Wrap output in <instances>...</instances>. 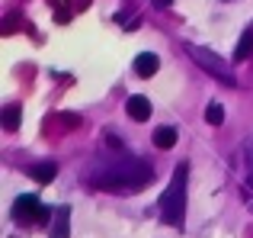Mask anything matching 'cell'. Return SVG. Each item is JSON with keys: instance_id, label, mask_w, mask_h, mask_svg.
I'll list each match as a JSON object with an SVG mask.
<instances>
[{"instance_id": "obj_1", "label": "cell", "mask_w": 253, "mask_h": 238, "mask_svg": "<svg viewBox=\"0 0 253 238\" xmlns=\"http://www.w3.org/2000/svg\"><path fill=\"white\" fill-rule=\"evenodd\" d=\"M151 174H154L151 164L138 161V158H119V161L106 164L93 177V183L103 187V190H116V193H138L141 187H148Z\"/></svg>"}, {"instance_id": "obj_2", "label": "cell", "mask_w": 253, "mask_h": 238, "mask_svg": "<svg viewBox=\"0 0 253 238\" xmlns=\"http://www.w3.org/2000/svg\"><path fill=\"white\" fill-rule=\"evenodd\" d=\"M186 174H189V164H176L173 171V180L170 187L161 193V219L173 229H183L186 222Z\"/></svg>"}, {"instance_id": "obj_3", "label": "cell", "mask_w": 253, "mask_h": 238, "mask_svg": "<svg viewBox=\"0 0 253 238\" xmlns=\"http://www.w3.org/2000/svg\"><path fill=\"white\" fill-rule=\"evenodd\" d=\"M186 49H189V58L199 64V68H205L211 77H218L221 84H231V87H234V81H237V77H234L231 64L224 61L221 55H215L211 49H202V45H186Z\"/></svg>"}, {"instance_id": "obj_4", "label": "cell", "mask_w": 253, "mask_h": 238, "mask_svg": "<svg viewBox=\"0 0 253 238\" xmlns=\"http://www.w3.org/2000/svg\"><path fill=\"white\" fill-rule=\"evenodd\" d=\"M48 216H51L48 206H42L39 196H32V193L16 196V203H13V219H19V222H45Z\"/></svg>"}, {"instance_id": "obj_5", "label": "cell", "mask_w": 253, "mask_h": 238, "mask_svg": "<svg viewBox=\"0 0 253 238\" xmlns=\"http://www.w3.org/2000/svg\"><path fill=\"white\" fill-rule=\"evenodd\" d=\"M125 113L135 119V122H148V119H151V100H148V97H141V94L128 97V103H125Z\"/></svg>"}, {"instance_id": "obj_6", "label": "cell", "mask_w": 253, "mask_h": 238, "mask_svg": "<svg viewBox=\"0 0 253 238\" xmlns=\"http://www.w3.org/2000/svg\"><path fill=\"white\" fill-rule=\"evenodd\" d=\"M157 68H161V58H157L154 52H141V55L135 58V74L138 77H154Z\"/></svg>"}, {"instance_id": "obj_7", "label": "cell", "mask_w": 253, "mask_h": 238, "mask_svg": "<svg viewBox=\"0 0 253 238\" xmlns=\"http://www.w3.org/2000/svg\"><path fill=\"white\" fill-rule=\"evenodd\" d=\"M29 177L36 183H51L58 177V164L55 161H45V164H32L29 168Z\"/></svg>"}, {"instance_id": "obj_8", "label": "cell", "mask_w": 253, "mask_h": 238, "mask_svg": "<svg viewBox=\"0 0 253 238\" xmlns=\"http://www.w3.org/2000/svg\"><path fill=\"white\" fill-rule=\"evenodd\" d=\"M176 145V129L173 125H161V129H154V148H161V151H167Z\"/></svg>"}, {"instance_id": "obj_9", "label": "cell", "mask_w": 253, "mask_h": 238, "mask_svg": "<svg viewBox=\"0 0 253 238\" xmlns=\"http://www.w3.org/2000/svg\"><path fill=\"white\" fill-rule=\"evenodd\" d=\"M0 122H3L6 132H16V129H19V103H10V107H3V113H0Z\"/></svg>"}, {"instance_id": "obj_10", "label": "cell", "mask_w": 253, "mask_h": 238, "mask_svg": "<svg viewBox=\"0 0 253 238\" xmlns=\"http://www.w3.org/2000/svg\"><path fill=\"white\" fill-rule=\"evenodd\" d=\"M71 232V206H61L58 209V222H55V235L51 238H68Z\"/></svg>"}, {"instance_id": "obj_11", "label": "cell", "mask_w": 253, "mask_h": 238, "mask_svg": "<svg viewBox=\"0 0 253 238\" xmlns=\"http://www.w3.org/2000/svg\"><path fill=\"white\" fill-rule=\"evenodd\" d=\"M250 55H253V29H247V32L241 36V42H237V52H234L237 61H247Z\"/></svg>"}, {"instance_id": "obj_12", "label": "cell", "mask_w": 253, "mask_h": 238, "mask_svg": "<svg viewBox=\"0 0 253 238\" xmlns=\"http://www.w3.org/2000/svg\"><path fill=\"white\" fill-rule=\"evenodd\" d=\"M205 122H209V125H221V122H224L221 103H209V110H205Z\"/></svg>"}, {"instance_id": "obj_13", "label": "cell", "mask_w": 253, "mask_h": 238, "mask_svg": "<svg viewBox=\"0 0 253 238\" xmlns=\"http://www.w3.org/2000/svg\"><path fill=\"white\" fill-rule=\"evenodd\" d=\"M157 3H161V6H170V3H173V0H157Z\"/></svg>"}, {"instance_id": "obj_14", "label": "cell", "mask_w": 253, "mask_h": 238, "mask_svg": "<svg viewBox=\"0 0 253 238\" xmlns=\"http://www.w3.org/2000/svg\"><path fill=\"white\" fill-rule=\"evenodd\" d=\"M247 183H250V187H253V174H250V180H247Z\"/></svg>"}]
</instances>
